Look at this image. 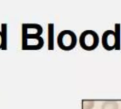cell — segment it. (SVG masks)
Returning a JSON list of instances; mask_svg holds the SVG:
<instances>
[{
    "label": "cell",
    "instance_id": "5b68a950",
    "mask_svg": "<svg viewBox=\"0 0 121 109\" xmlns=\"http://www.w3.org/2000/svg\"><path fill=\"white\" fill-rule=\"evenodd\" d=\"M102 45L107 50H111L116 48V33L113 30H106L104 32L101 38Z\"/></svg>",
    "mask_w": 121,
    "mask_h": 109
},
{
    "label": "cell",
    "instance_id": "7a4b0ae2",
    "mask_svg": "<svg viewBox=\"0 0 121 109\" xmlns=\"http://www.w3.org/2000/svg\"><path fill=\"white\" fill-rule=\"evenodd\" d=\"M79 40L82 48L86 50H92L99 45V37L96 31L89 29L81 33Z\"/></svg>",
    "mask_w": 121,
    "mask_h": 109
},
{
    "label": "cell",
    "instance_id": "9c48e42d",
    "mask_svg": "<svg viewBox=\"0 0 121 109\" xmlns=\"http://www.w3.org/2000/svg\"><path fill=\"white\" fill-rule=\"evenodd\" d=\"M115 33H116V49L119 50L121 48V25L119 23H117L115 25Z\"/></svg>",
    "mask_w": 121,
    "mask_h": 109
},
{
    "label": "cell",
    "instance_id": "52a82bcc",
    "mask_svg": "<svg viewBox=\"0 0 121 109\" xmlns=\"http://www.w3.org/2000/svg\"><path fill=\"white\" fill-rule=\"evenodd\" d=\"M1 32L2 36V47L1 50H6L7 49V33H8V25L6 23H3L1 25Z\"/></svg>",
    "mask_w": 121,
    "mask_h": 109
},
{
    "label": "cell",
    "instance_id": "6da1fadb",
    "mask_svg": "<svg viewBox=\"0 0 121 109\" xmlns=\"http://www.w3.org/2000/svg\"><path fill=\"white\" fill-rule=\"evenodd\" d=\"M77 35L71 30H63L59 33L57 42L58 46L64 50H70L73 49L77 44Z\"/></svg>",
    "mask_w": 121,
    "mask_h": 109
},
{
    "label": "cell",
    "instance_id": "8992f818",
    "mask_svg": "<svg viewBox=\"0 0 121 109\" xmlns=\"http://www.w3.org/2000/svg\"><path fill=\"white\" fill-rule=\"evenodd\" d=\"M48 47L49 50L54 49V24L52 23L48 25Z\"/></svg>",
    "mask_w": 121,
    "mask_h": 109
},
{
    "label": "cell",
    "instance_id": "ba28073f",
    "mask_svg": "<svg viewBox=\"0 0 121 109\" xmlns=\"http://www.w3.org/2000/svg\"><path fill=\"white\" fill-rule=\"evenodd\" d=\"M119 106L116 101H104L101 105V109H118Z\"/></svg>",
    "mask_w": 121,
    "mask_h": 109
},
{
    "label": "cell",
    "instance_id": "277c9868",
    "mask_svg": "<svg viewBox=\"0 0 121 109\" xmlns=\"http://www.w3.org/2000/svg\"><path fill=\"white\" fill-rule=\"evenodd\" d=\"M43 28L38 23H26L22 24V36H41Z\"/></svg>",
    "mask_w": 121,
    "mask_h": 109
},
{
    "label": "cell",
    "instance_id": "3957f363",
    "mask_svg": "<svg viewBox=\"0 0 121 109\" xmlns=\"http://www.w3.org/2000/svg\"><path fill=\"white\" fill-rule=\"evenodd\" d=\"M44 45L42 36H22L23 50H39Z\"/></svg>",
    "mask_w": 121,
    "mask_h": 109
},
{
    "label": "cell",
    "instance_id": "30bf717a",
    "mask_svg": "<svg viewBox=\"0 0 121 109\" xmlns=\"http://www.w3.org/2000/svg\"><path fill=\"white\" fill-rule=\"evenodd\" d=\"M94 106V101L90 100H84L82 102L83 109H92Z\"/></svg>",
    "mask_w": 121,
    "mask_h": 109
},
{
    "label": "cell",
    "instance_id": "8fae6325",
    "mask_svg": "<svg viewBox=\"0 0 121 109\" xmlns=\"http://www.w3.org/2000/svg\"><path fill=\"white\" fill-rule=\"evenodd\" d=\"M2 47V36H1V32L0 31V49H1Z\"/></svg>",
    "mask_w": 121,
    "mask_h": 109
}]
</instances>
